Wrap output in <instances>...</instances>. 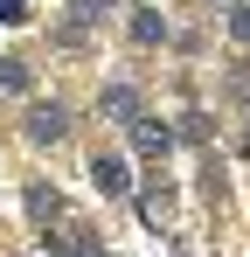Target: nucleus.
I'll return each instance as SVG.
<instances>
[{"label": "nucleus", "instance_id": "nucleus-2", "mask_svg": "<svg viewBox=\"0 0 250 257\" xmlns=\"http://www.w3.org/2000/svg\"><path fill=\"white\" fill-rule=\"evenodd\" d=\"M0 21H28V14H21V0H0Z\"/></svg>", "mask_w": 250, "mask_h": 257}, {"label": "nucleus", "instance_id": "nucleus-1", "mask_svg": "<svg viewBox=\"0 0 250 257\" xmlns=\"http://www.w3.org/2000/svg\"><path fill=\"white\" fill-rule=\"evenodd\" d=\"M90 174H97V188H104V195H125V188H132V174H125L118 153H97V167H90Z\"/></svg>", "mask_w": 250, "mask_h": 257}]
</instances>
